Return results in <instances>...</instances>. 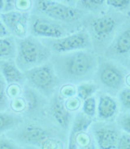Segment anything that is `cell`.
<instances>
[{"label":"cell","instance_id":"32","mask_svg":"<svg viewBox=\"0 0 130 149\" xmlns=\"http://www.w3.org/2000/svg\"><path fill=\"white\" fill-rule=\"evenodd\" d=\"M33 1H15V8L16 11H24V12H31Z\"/></svg>","mask_w":130,"mask_h":149},{"label":"cell","instance_id":"18","mask_svg":"<svg viewBox=\"0 0 130 149\" xmlns=\"http://www.w3.org/2000/svg\"><path fill=\"white\" fill-rule=\"evenodd\" d=\"M25 118L11 111H0V136L7 134L22 124Z\"/></svg>","mask_w":130,"mask_h":149},{"label":"cell","instance_id":"24","mask_svg":"<svg viewBox=\"0 0 130 149\" xmlns=\"http://www.w3.org/2000/svg\"><path fill=\"white\" fill-rule=\"evenodd\" d=\"M116 100L119 104V111L130 112V89L129 87H124L116 95Z\"/></svg>","mask_w":130,"mask_h":149},{"label":"cell","instance_id":"12","mask_svg":"<svg viewBox=\"0 0 130 149\" xmlns=\"http://www.w3.org/2000/svg\"><path fill=\"white\" fill-rule=\"evenodd\" d=\"M98 149H115L121 130L115 122L105 123L93 121L89 129Z\"/></svg>","mask_w":130,"mask_h":149},{"label":"cell","instance_id":"33","mask_svg":"<svg viewBox=\"0 0 130 149\" xmlns=\"http://www.w3.org/2000/svg\"><path fill=\"white\" fill-rule=\"evenodd\" d=\"M11 36L9 32L7 29V28L4 26V24L0 20V38H4V37H7Z\"/></svg>","mask_w":130,"mask_h":149},{"label":"cell","instance_id":"23","mask_svg":"<svg viewBox=\"0 0 130 149\" xmlns=\"http://www.w3.org/2000/svg\"><path fill=\"white\" fill-rule=\"evenodd\" d=\"M81 111L91 119L95 120L97 110V98L96 95L89 97L85 101H82L81 106Z\"/></svg>","mask_w":130,"mask_h":149},{"label":"cell","instance_id":"19","mask_svg":"<svg viewBox=\"0 0 130 149\" xmlns=\"http://www.w3.org/2000/svg\"><path fill=\"white\" fill-rule=\"evenodd\" d=\"M75 7L88 15L98 14L108 9L106 0H77Z\"/></svg>","mask_w":130,"mask_h":149},{"label":"cell","instance_id":"17","mask_svg":"<svg viewBox=\"0 0 130 149\" xmlns=\"http://www.w3.org/2000/svg\"><path fill=\"white\" fill-rule=\"evenodd\" d=\"M0 74L4 77L8 86H23L25 84V73L19 69L15 60L0 61Z\"/></svg>","mask_w":130,"mask_h":149},{"label":"cell","instance_id":"22","mask_svg":"<svg viewBox=\"0 0 130 149\" xmlns=\"http://www.w3.org/2000/svg\"><path fill=\"white\" fill-rule=\"evenodd\" d=\"M106 4L109 10L118 13L129 15V0H106Z\"/></svg>","mask_w":130,"mask_h":149},{"label":"cell","instance_id":"28","mask_svg":"<svg viewBox=\"0 0 130 149\" xmlns=\"http://www.w3.org/2000/svg\"><path fill=\"white\" fill-rule=\"evenodd\" d=\"M0 149H25L7 135L0 136Z\"/></svg>","mask_w":130,"mask_h":149},{"label":"cell","instance_id":"15","mask_svg":"<svg viewBox=\"0 0 130 149\" xmlns=\"http://www.w3.org/2000/svg\"><path fill=\"white\" fill-rule=\"evenodd\" d=\"M97 110L95 121L112 123L115 122L119 108L116 98L107 93L98 92L96 94Z\"/></svg>","mask_w":130,"mask_h":149},{"label":"cell","instance_id":"34","mask_svg":"<svg viewBox=\"0 0 130 149\" xmlns=\"http://www.w3.org/2000/svg\"><path fill=\"white\" fill-rule=\"evenodd\" d=\"M25 149H37V148H33V147H25Z\"/></svg>","mask_w":130,"mask_h":149},{"label":"cell","instance_id":"7","mask_svg":"<svg viewBox=\"0 0 130 149\" xmlns=\"http://www.w3.org/2000/svg\"><path fill=\"white\" fill-rule=\"evenodd\" d=\"M24 73L25 84L47 100H50L62 86L50 62Z\"/></svg>","mask_w":130,"mask_h":149},{"label":"cell","instance_id":"21","mask_svg":"<svg viewBox=\"0 0 130 149\" xmlns=\"http://www.w3.org/2000/svg\"><path fill=\"white\" fill-rule=\"evenodd\" d=\"M98 88L93 81L81 83L76 85V97L82 101L96 95Z\"/></svg>","mask_w":130,"mask_h":149},{"label":"cell","instance_id":"1","mask_svg":"<svg viewBox=\"0 0 130 149\" xmlns=\"http://www.w3.org/2000/svg\"><path fill=\"white\" fill-rule=\"evenodd\" d=\"M98 57L93 49L52 54L50 63L62 85H77L93 80Z\"/></svg>","mask_w":130,"mask_h":149},{"label":"cell","instance_id":"11","mask_svg":"<svg viewBox=\"0 0 130 149\" xmlns=\"http://www.w3.org/2000/svg\"><path fill=\"white\" fill-rule=\"evenodd\" d=\"M73 114L67 109L65 99L60 95L59 91L48 100L46 119L63 134H67Z\"/></svg>","mask_w":130,"mask_h":149},{"label":"cell","instance_id":"6","mask_svg":"<svg viewBox=\"0 0 130 149\" xmlns=\"http://www.w3.org/2000/svg\"><path fill=\"white\" fill-rule=\"evenodd\" d=\"M15 63L23 72L48 63L52 54L41 39L28 35L21 39H15Z\"/></svg>","mask_w":130,"mask_h":149},{"label":"cell","instance_id":"25","mask_svg":"<svg viewBox=\"0 0 130 149\" xmlns=\"http://www.w3.org/2000/svg\"><path fill=\"white\" fill-rule=\"evenodd\" d=\"M115 124L122 133H130V112L119 111L115 120Z\"/></svg>","mask_w":130,"mask_h":149},{"label":"cell","instance_id":"14","mask_svg":"<svg viewBox=\"0 0 130 149\" xmlns=\"http://www.w3.org/2000/svg\"><path fill=\"white\" fill-rule=\"evenodd\" d=\"M30 12L12 11L0 14V20L15 39H21L29 35V19Z\"/></svg>","mask_w":130,"mask_h":149},{"label":"cell","instance_id":"30","mask_svg":"<svg viewBox=\"0 0 130 149\" xmlns=\"http://www.w3.org/2000/svg\"><path fill=\"white\" fill-rule=\"evenodd\" d=\"M15 10V0H0V14H5Z\"/></svg>","mask_w":130,"mask_h":149},{"label":"cell","instance_id":"3","mask_svg":"<svg viewBox=\"0 0 130 149\" xmlns=\"http://www.w3.org/2000/svg\"><path fill=\"white\" fill-rule=\"evenodd\" d=\"M63 134L46 118H41L25 119L16 129L5 135L25 148L46 149L55 139L63 138Z\"/></svg>","mask_w":130,"mask_h":149},{"label":"cell","instance_id":"20","mask_svg":"<svg viewBox=\"0 0 130 149\" xmlns=\"http://www.w3.org/2000/svg\"><path fill=\"white\" fill-rule=\"evenodd\" d=\"M16 46L12 36L0 38V61L15 59Z\"/></svg>","mask_w":130,"mask_h":149},{"label":"cell","instance_id":"10","mask_svg":"<svg viewBox=\"0 0 130 149\" xmlns=\"http://www.w3.org/2000/svg\"><path fill=\"white\" fill-rule=\"evenodd\" d=\"M101 56L129 70L130 20L116 33Z\"/></svg>","mask_w":130,"mask_h":149},{"label":"cell","instance_id":"27","mask_svg":"<svg viewBox=\"0 0 130 149\" xmlns=\"http://www.w3.org/2000/svg\"><path fill=\"white\" fill-rule=\"evenodd\" d=\"M77 149H98L94 140L89 131L82 134L79 138Z\"/></svg>","mask_w":130,"mask_h":149},{"label":"cell","instance_id":"13","mask_svg":"<svg viewBox=\"0 0 130 149\" xmlns=\"http://www.w3.org/2000/svg\"><path fill=\"white\" fill-rule=\"evenodd\" d=\"M23 101L22 116L25 119L46 118V110L48 100L40 93L24 84L21 92Z\"/></svg>","mask_w":130,"mask_h":149},{"label":"cell","instance_id":"9","mask_svg":"<svg viewBox=\"0 0 130 149\" xmlns=\"http://www.w3.org/2000/svg\"><path fill=\"white\" fill-rule=\"evenodd\" d=\"M52 54H63L81 50L92 49L89 34L82 28L67 36L57 39H41Z\"/></svg>","mask_w":130,"mask_h":149},{"label":"cell","instance_id":"29","mask_svg":"<svg viewBox=\"0 0 130 149\" xmlns=\"http://www.w3.org/2000/svg\"><path fill=\"white\" fill-rule=\"evenodd\" d=\"M82 103V101L76 96L65 99V105L72 113H75L81 109Z\"/></svg>","mask_w":130,"mask_h":149},{"label":"cell","instance_id":"31","mask_svg":"<svg viewBox=\"0 0 130 149\" xmlns=\"http://www.w3.org/2000/svg\"><path fill=\"white\" fill-rule=\"evenodd\" d=\"M115 149H130V135L121 133Z\"/></svg>","mask_w":130,"mask_h":149},{"label":"cell","instance_id":"26","mask_svg":"<svg viewBox=\"0 0 130 149\" xmlns=\"http://www.w3.org/2000/svg\"><path fill=\"white\" fill-rule=\"evenodd\" d=\"M8 84L0 74V111H7L8 109Z\"/></svg>","mask_w":130,"mask_h":149},{"label":"cell","instance_id":"16","mask_svg":"<svg viewBox=\"0 0 130 149\" xmlns=\"http://www.w3.org/2000/svg\"><path fill=\"white\" fill-rule=\"evenodd\" d=\"M94 120L86 116L81 110L76 112L72 120L70 128L67 132L66 149H77L78 139L82 134L89 131V127Z\"/></svg>","mask_w":130,"mask_h":149},{"label":"cell","instance_id":"5","mask_svg":"<svg viewBox=\"0 0 130 149\" xmlns=\"http://www.w3.org/2000/svg\"><path fill=\"white\" fill-rule=\"evenodd\" d=\"M129 70L99 56L97 70L92 81L97 85L98 92L116 97L122 88L129 87Z\"/></svg>","mask_w":130,"mask_h":149},{"label":"cell","instance_id":"4","mask_svg":"<svg viewBox=\"0 0 130 149\" xmlns=\"http://www.w3.org/2000/svg\"><path fill=\"white\" fill-rule=\"evenodd\" d=\"M74 0H35L33 1L32 14L39 15L51 19L68 25L82 27L86 14L75 7Z\"/></svg>","mask_w":130,"mask_h":149},{"label":"cell","instance_id":"8","mask_svg":"<svg viewBox=\"0 0 130 149\" xmlns=\"http://www.w3.org/2000/svg\"><path fill=\"white\" fill-rule=\"evenodd\" d=\"M81 29L82 27L68 25L42 15L30 13L29 35L38 39H57Z\"/></svg>","mask_w":130,"mask_h":149},{"label":"cell","instance_id":"2","mask_svg":"<svg viewBox=\"0 0 130 149\" xmlns=\"http://www.w3.org/2000/svg\"><path fill=\"white\" fill-rule=\"evenodd\" d=\"M129 20V15L108 9L98 14L86 15L82 22V28L90 37L92 49L101 56L116 33Z\"/></svg>","mask_w":130,"mask_h":149}]
</instances>
